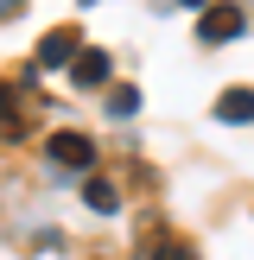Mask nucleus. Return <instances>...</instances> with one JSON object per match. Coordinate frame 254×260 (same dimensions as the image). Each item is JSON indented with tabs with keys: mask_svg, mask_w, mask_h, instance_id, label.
<instances>
[{
	"mask_svg": "<svg viewBox=\"0 0 254 260\" xmlns=\"http://www.w3.org/2000/svg\"><path fill=\"white\" fill-rule=\"evenodd\" d=\"M51 165H64V172H89L96 165V140L89 134H51Z\"/></svg>",
	"mask_w": 254,
	"mask_h": 260,
	"instance_id": "obj_1",
	"label": "nucleus"
},
{
	"mask_svg": "<svg viewBox=\"0 0 254 260\" xmlns=\"http://www.w3.org/2000/svg\"><path fill=\"white\" fill-rule=\"evenodd\" d=\"M235 32H241V7H210L197 19V38H203V45H223V38H235Z\"/></svg>",
	"mask_w": 254,
	"mask_h": 260,
	"instance_id": "obj_2",
	"label": "nucleus"
},
{
	"mask_svg": "<svg viewBox=\"0 0 254 260\" xmlns=\"http://www.w3.org/2000/svg\"><path fill=\"white\" fill-rule=\"evenodd\" d=\"M70 83H76V89L108 83V51H83V57H70Z\"/></svg>",
	"mask_w": 254,
	"mask_h": 260,
	"instance_id": "obj_3",
	"label": "nucleus"
},
{
	"mask_svg": "<svg viewBox=\"0 0 254 260\" xmlns=\"http://www.w3.org/2000/svg\"><path fill=\"white\" fill-rule=\"evenodd\" d=\"M76 45H83L76 32H45V45H38V63H45V70H51V63H70V57H76Z\"/></svg>",
	"mask_w": 254,
	"mask_h": 260,
	"instance_id": "obj_4",
	"label": "nucleus"
},
{
	"mask_svg": "<svg viewBox=\"0 0 254 260\" xmlns=\"http://www.w3.org/2000/svg\"><path fill=\"white\" fill-rule=\"evenodd\" d=\"M216 121H254V95L248 89H229V95L216 102Z\"/></svg>",
	"mask_w": 254,
	"mask_h": 260,
	"instance_id": "obj_5",
	"label": "nucleus"
},
{
	"mask_svg": "<svg viewBox=\"0 0 254 260\" xmlns=\"http://www.w3.org/2000/svg\"><path fill=\"white\" fill-rule=\"evenodd\" d=\"M83 197H89V210H102V216H114V210H121V197H114V184H108V178H89V190H83Z\"/></svg>",
	"mask_w": 254,
	"mask_h": 260,
	"instance_id": "obj_6",
	"label": "nucleus"
},
{
	"mask_svg": "<svg viewBox=\"0 0 254 260\" xmlns=\"http://www.w3.org/2000/svg\"><path fill=\"white\" fill-rule=\"evenodd\" d=\"M108 114H114V121H127V114H140V95H134V89H121V95L108 102Z\"/></svg>",
	"mask_w": 254,
	"mask_h": 260,
	"instance_id": "obj_7",
	"label": "nucleus"
},
{
	"mask_svg": "<svg viewBox=\"0 0 254 260\" xmlns=\"http://www.w3.org/2000/svg\"><path fill=\"white\" fill-rule=\"evenodd\" d=\"M140 260H190V248H146Z\"/></svg>",
	"mask_w": 254,
	"mask_h": 260,
	"instance_id": "obj_8",
	"label": "nucleus"
},
{
	"mask_svg": "<svg viewBox=\"0 0 254 260\" xmlns=\"http://www.w3.org/2000/svg\"><path fill=\"white\" fill-rule=\"evenodd\" d=\"M25 7V0H0V19H13V13H19Z\"/></svg>",
	"mask_w": 254,
	"mask_h": 260,
	"instance_id": "obj_9",
	"label": "nucleus"
},
{
	"mask_svg": "<svg viewBox=\"0 0 254 260\" xmlns=\"http://www.w3.org/2000/svg\"><path fill=\"white\" fill-rule=\"evenodd\" d=\"M178 7H203V0H178Z\"/></svg>",
	"mask_w": 254,
	"mask_h": 260,
	"instance_id": "obj_10",
	"label": "nucleus"
}]
</instances>
